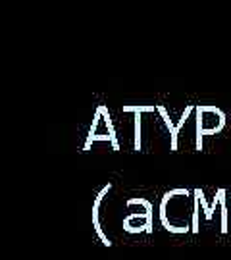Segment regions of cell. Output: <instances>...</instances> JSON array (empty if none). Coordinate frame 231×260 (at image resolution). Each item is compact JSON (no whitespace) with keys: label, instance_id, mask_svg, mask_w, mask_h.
<instances>
[{"label":"cell","instance_id":"cell-1","mask_svg":"<svg viewBox=\"0 0 231 260\" xmlns=\"http://www.w3.org/2000/svg\"><path fill=\"white\" fill-rule=\"evenodd\" d=\"M194 108H196V106L189 104V106L185 108V112H183V116H181V120H179V123H174L166 108H164L162 104H158V106H156V112L160 114V118L164 120L168 131H170V147H172V150H177V137H179V131H181V127L187 123V120H189V116H191V112H193Z\"/></svg>","mask_w":231,"mask_h":260},{"label":"cell","instance_id":"cell-2","mask_svg":"<svg viewBox=\"0 0 231 260\" xmlns=\"http://www.w3.org/2000/svg\"><path fill=\"white\" fill-rule=\"evenodd\" d=\"M110 189H112V183H106V185H104L101 191H98V195L94 197V203H92V228H94V233H96V237L101 239L104 247H112V241L108 239V235L104 233V230H102V223H101V205H102V201H104V197L110 193Z\"/></svg>","mask_w":231,"mask_h":260},{"label":"cell","instance_id":"cell-3","mask_svg":"<svg viewBox=\"0 0 231 260\" xmlns=\"http://www.w3.org/2000/svg\"><path fill=\"white\" fill-rule=\"evenodd\" d=\"M135 206H143V205H135ZM143 208H145V206H143ZM123 232H127V233L145 232L147 233V208H145V212L127 214V216L123 218Z\"/></svg>","mask_w":231,"mask_h":260},{"label":"cell","instance_id":"cell-4","mask_svg":"<svg viewBox=\"0 0 231 260\" xmlns=\"http://www.w3.org/2000/svg\"><path fill=\"white\" fill-rule=\"evenodd\" d=\"M196 150H203V139H204V114L196 106Z\"/></svg>","mask_w":231,"mask_h":260},{"label":"cell","instance_id":"cell-5","mask_svg":"<svg viewBox=\"0 0 231 260\" xmlns=\"http://www.w3.org/2000/svg\"><path fill=\"white\" fill-rule=\"evenodd\" d=\"M156 110L154 104H125L123 112L125 114H152Z\"/></svg>","mask_w":231,"mask_h":260},{"label":"cell","instance_id":"cell-6","mask_svg":"<svg viewBox=\"0 0 231 260\" xmlns=\"http://www.w3.org/2000/svg\"><path fill=\"white\" fill-rule=\"evenodd\" d=\"M133 120H135V143H133V149L141 150V129H143V118H141V114H133Z\"/></svg>","mask_w":231,"mask_h":260},{"label":"cell","instance_id":"cell-7","mask_svg":"<svg viewBox=\"0 0 231 260\" xmlns=\"http://www.w3.org/2000/svg\"><path fill=\"white\" fill-rule=\"evenodd\" d=\"M199 199L194 197V203H193V225H191V232L199 233L201 232V223H199Z\"/></svg>","mask_w":231,"mask_h":260}]
</instances>
